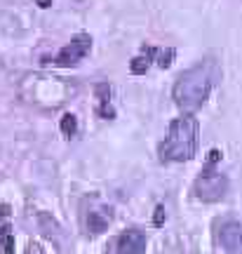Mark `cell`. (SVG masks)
Instances as JSON below:
<instances>
[{
	"label": "cell",
	"instance_id": "cell-8",
	"mask_svg": "<svg viewBox=\"0 0 242 254\" xmlns=\"http://www.w3.org/2000/svg\"><path fill=\"white\" fill-rule=\"evenodd\" d=\"M97 92H99V99H101V104H99V113L104 116V118H113V109L108 106L111 101H108V97H111V87L108 85H97Z\"/></svg>",
	"mask_w": 242,
	"mask_h": 254
},
{
	"label": "cell",
	"instance_id": "cell-3",
	"mask_svg": "<svg viewBox=\"0 0 242 254\" xmlns=\"http://www.w3.org/2000/svg\"><path fill=\"white\" fill-rule=\"evenodd\" d=\"M226 193H228V179H226V174L216 172V170H209V167L193 184V195L197 200H202V202L224 200Z\"/></svg>",
	"mask_w": 242,
	"mask_h": 254
},
{
	"label": "cell",
	"instance_id": "cell-14",
	"mask_svg": "<svg viewBox=\"0 0 242 254\" xmlns=\"http://www.w3.org/2000/svg\"><path fill=\"white\" fill-rule=\"evenodd\" d=\"M9 214V207L7 205H0V219H5Z\"/></svg>",
	"mask_w": 242,
	"mask_h": 254
},
{
	"label": "cell",
	"instance_id": "cell-6",
	"mask_svg": "<svg viewBox=\"0 0 242 254\" xmlns=\"http://www.w3.org/2000/svg\"><path fill=\"white\" fill-rule=\"evenodd\" d=\"M118 254H144L146 252V236L139 228H129L118 238L116 245Z\"/></svg>",
	"mask_w": 242,
	"mask_h": 254
},
{
	"label": "cell",
	"instance_id": "cell-11",
	"mask_svg": "<svg viewBox=\"0 0 242 254\" xmlns=\"http://www.w3.org/2000/svg\"><path fill=\"white\" fill-rule=\"evenodd\" d=\"M148 68V57H136L134 62H132V73H144Z\"/></svg>",
	"mask_w": 242,
	"mask_h": 254
},
{
	"label": "cell",
	"instance_id": "cell-1",
	"mask_svg": "<svg viewBox=\"0 0 242 254\" xmlns=\"http://www.w3.org/2000/svg\"><path fill=\"white\" fill-rule=\"evenodd\" d=\"M219 80H221V66L216 59L209 57L181 73L174 82L172 97L177 101V106H181L183 111H195L209 99Z\"/></svg>",
	"mask_w": 242,
	"mask_h": 254
},
{
	"label": "cell",
	"instance_id": "cell-5",
	"mask_svg": "<svg viewBox=\"0 0 242 254\" xmlns=\"http://www.w3.org/2000/svg\"><path fill=\"white\" fill-rule=\"evenodd\" d=\"M219 243L226 252L242 254V224L240 221H226L219 228Z\"/></svg>",
	"mask_w": 242,
	"mask_h": 254
},
{
	"label": "cell",
	"instance_id": "cell-2",
	"mask_svg": "<svg viewBox=\"0 0 242 254\" xmlns=\"http://www.w3.org/2000/svg\"><path fill=\"white\" fill-rule=\"evenodd\" d=\"M197 141H200V123L193 113H183L181 118L172 120L170 132L160 144V158L167 163L190 160L197 151Z\"/></svg>",
	"mask_w": 242,
	"mask_h": 254
},
{
	"label": "cell",
	"instance_id": "cell-13",
	"mask_svg": "<svg viewBox=\"0 0 242 254\" xmlns=\"http://www.w3.org/2000/svg\"><path fill=\"white\" fill-rule=\"evenodd\" d=\"M155 212H158V214H155V224L160 226V224H162V214H165V209H162V207H158V209H155Z\"/></svg>",
	"mask_w": 242,
	"mask_h": 254
},
{
	"label": "cell",
	"instance_id": "cell-10",
	"mask_svg": "<svg viewBox=\"0 0 242 254\" xmlns=\"http://www.w3.org/2000/svg\"><path fill=\"white\" fill-rule=\"evenodd\" d=\"M75 129H78V120H75V116L66 113V116L61 118V132L66 136H73L75 134Z\"/></svg>",
	"mask_w": 242,
	"mask_h": 254
},
{
	"label": "cell",
	"instance_id": "cell-7",
	"mask_svg": "<svg viewBox=\"0 0 242 254\" xmlns=\"http://www.w3.org/2000/svg\"><path fill=\"white\" fill-rule=\"evenodd\" d=\"M113 221V212L111 207H97L87 212V228H90L92 233H101V231H106V226Z\"/></svg>",
	"mask_w": 242,
	"mask_h": 254
},
{
	"label": "cell",
	"instance_id": "cell-9",
	"mask_svg": "<svg viewBox=\"0 0 242 254\" xmlns=\"http://www.w3.org/2000/svg\"><path fill=\"white\" fill-rule=\"evenodd\" d=\"M0 245H2L5 254H12V252H14V238H12V228H9V226H2V228H0Z\"/></svg>",
	"mask_w": 242,
	"mask_h": 254
},
{
	"label": "cell",
	"instance_id": "cell-15",
	"mask_svg": "<svg viewBox=\"0 0 242 254\" xmlns=\"http://www.w3.org/2000/svg\"><path fill=\"white\" fill-rule=\"evenodd\" d=\"M36 2L40 7H50V5H52V0H36Z\"/></svg>",
	"mask_w": 242,
	"mask_h": 254
},
{
	"label": "cell",
	"instance_id": "cell-4",
	"mask_svg": "<svg viewBox=\"0 0 242 254\" xmlns=\"http://www.w3.org/2000/svg\"><path fill=\"white\" fill-rule=\"evenodd\" d=\"M90 50H92V38L87 33H78L68 45H63L59 50V55L52 59V64L54 66H73V64L80 62V59H85Z\"/></svg>",
	"mask_w": 242,
	"mask_h": 254
},
{
	"label": "cell",
	"instance_id": "cell-12",
	"mask_svg": "<svg viewBox=\"0 0 242 254\" xmlns=\"http://www.w3.org/2000/svg\"><path fill=\"white\" fill-rule=\"evenodd\" d=\"M26 254H43V250H40V245H28Z\"/></svg>",
	"mask_w": 242,
	"mask_h": 254
}]
</instances>
